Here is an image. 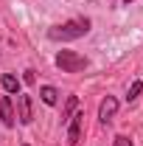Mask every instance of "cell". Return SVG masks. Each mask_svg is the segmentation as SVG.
<instances>
[{"label": "cell", "mask_w": 143, "mask_h": 146, "mask_svg": "<svg viewBox=\"0 0 143 146\" xmlns=\"http://www.w3.org/2000/svg\"><path fill=\"white\" fill-rule=\"evenodd\" d=\"M87 31H90V20H87V17H76V20H68L65 25L51 28V31H48V36H51V39H56V42H70V39L84 36Z\"/></svg>", "instance_id": "1"}, {"label": "cell", "mask_w": 143, "mask_h": 146, "mask_svg": "<svg viewBox=\"0 0 143 146\" xmlns=\"http://www.w3.org/2000/svg\"><path fill=\"white\" fill-rule=\"evenodd\" d=\"M56 65L65 73H79V70L87 68V59L81 54H76V51H59V54H56Z\"/></svg>", "instance_id": "2"}, {"label": "cell", "mask_w": 143, "mask_h": 146, "mask_svg": "<svg viewBox=\"0 0 143 146\" xmlns=\"http://www.w3.org/2000/svg\"><path fill=\"white\" fill-rule=\"evenodd\" d=\"M17 118L23 124H31L34 121V107H31V96H23L17 93Z\"/></svg>", "instance_id": "3"}, {"label": "cell", "mask_w": 143, "mask_h": 146, "mask_svg": "<svg viewBox=\"0 0 143 146\" xmlns=\"http://www.w3.org/2000/svg\"><path fill=\"white\" fill-rule=\"evenodd\" d=\"M115 112H118V101H115L112 96H107V98L101 101V107H98V118H101L104 124H109V121L115 118Z\"/></svg>", "instance_id": "4"}, {"label": "cell", "mask_w": 143, "mask_h": 146, "mask_svg": "<svg viewBox=\"0 0 143 146\" xmlns=\"http://www.w3.org/2000/svg\"><path fill=\"white\" fill-rule=\"evenodd\" d=\"M81 121H84V115L79 112V115H70V127H68V143H79V138H81Z\"/></svg>", "instance_id": "5"}, {"label": "cell", "mask_w": 143, "mask_h": 146, "mask_svg": "<svg viewBox=\"0 0 143 146\" xmlns=\"http://www.w3.org/2000/svg\"><path fill=\"white\" fill-rule=\"evenodd\" d=\"M0 118H3V124L6 127H14V107H11V98L6 96V98H0Z\"/></svg>", "instance_id": "6"}, {"label": "cell", "mask_w": 143, "mask_h": 146, "mask_svg": "<svg viewBox=\"0 0 143 146\" xmlns=\"http://www.w3.org/2000/svg\"><path fill=\"white\" fill-rule=\"evenodd\" d=\"M39 96H42V101H45L48 107H54L56 101H59V93H56V87H42V90H39Z\"/></svg>", "instance_id": "7"}, {"label": "cell", "mask_w": 143, "mask_h": 146, "mask_svg": "<svg viewBox=\"0 0 143 146\" xmlns=\"http://www.w3.org/2000/svg\"><path fill=\"white\" fill-rule=\"evenodd\" d=\"M3 90H6V93H20V82L11 76V73L3 76Z\"/></svg>", "instance_id": "8"}, {"label": "cell", "mask_w": 143, "mask_h": 146, "mask_svg": "<svg viewBox=\"0 0 143 146\" xmlns=\"http://www.w3.org/2000/svg\"><path fill=\"white\" fill-rule=\"evenodd\" d=\"M76 104H79V101H76V96H70V98H68V107H65V112H62V121H68V118L73 115V110H76Z\"/></svg>", "instance_id": "9"}, {"label": "cell", "mask_w": 143, "mask_h": 146, "mask_svg": "<svg viewBox=\"0 0 143 146\" xmlns=\"http://www.w3.org/2000/svg\"><path fill=\"white\" fill-rule=\"evenodd\" d=\"M140 93H143V82H132V87H129V96H126V98L132 101V98H138Z\"/></svg>", "instance_id": "10"}, {"label": "cell", "mask_w": 143, "mask_h": 146, "mask_svg": "<svg viewBox=\"0 0 143 146\" xmlns=\"http://www.w3.org/2000/svg\"><path fill=\"white\" fill-rule=\"evenodd\" d=\"M115 146H132V141H129L126 135H118V138H115Z\"/></svg>", "instance_id": "11"}, {"label": "cell", "mask_w": 143, "mask_h": 146, "mask_svg": "<svg viewBox=\"0 0 143 146\" xmlns=\"http://www.w3.org/2000/svg\"><path fill=\"white\" fill-rule=\"evenodd\" d=\"M23 79H25V84H34V70H25Z\"/></svg>", "instance_id": "12"}, {"label": "cell", "mask_w": 143, "mask_h": 146, "mask_svg": "<svg viewBox=\"0 0 143 146\" xmlns=\"http://www.w3.org/2000/svg\"><path fill=\"white\" fill-rule=\"evenodd\" d=\"M126 3H129V0H126Z\"/></svg>", "instance_id": "13"}]
</instances>
